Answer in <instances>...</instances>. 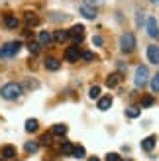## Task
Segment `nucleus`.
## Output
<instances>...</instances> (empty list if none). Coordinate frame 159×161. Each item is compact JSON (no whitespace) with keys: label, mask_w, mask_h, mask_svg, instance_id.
I'll use <instances>...</instances> for the list:
<instances>
[{"label":"nucleus","mask_w":159,"mask_h":161,"mask_svg":"<svg viewBox=\"0 0 159 161\" xmlns=\"http://www.w3.org/2000/svg\"><path fill=\"white\" fill-rule=\"evenodd\" d=\"M53 136H65L67 134V126L65 124H55L53 126V130H51Z\"/></svg>","instance_id":"nucleus-19"},{"label":"nucleus","mask_w":159,"mask_h":161,"mask_svg":"<svg viewBox=\"0 0 159 161\" xmlns=\"http://www.w3.org/2000/svg\"><path fill=\"white\" fill-rule=\"evenodd\" d=\"M147 59L153 65H159V47L157 45H149L147 47Z\"/></svg>","instance_id":"nucleus-9"},{"label":"nucleus","mask_w":159,"mask_h":161,"mask_svg":"<svg viewBox=\"0 0 159 161\" xmlns=\"http://www.w3.org/2000/svg\"><path fill=\"white\" fill-rule=\"evenodd\" d=\"M37 142H26V143H24V149H26L28 151V153H34V151H37Z\"/></svg>","instance_id":"nucleus-21"},{"label":"nucleus","mask_w":159,"mask_h":161,"mask_svg":"<svg viewBox=\"0 0 159 161\" xmlns=\"http://www.w3.org/2000/svg\"><path fill=\"white\" fill-rule=\"evenodd\" d=\"M28 49H30V53H39V51H41V43H39V42H31L28 45Z\"/></svg>","instance_id":"nucleus-24"},{"label":"nucleus","mask_w":159,"mask_h":161,"mask_svg":"<svg viewBox=\"0 0 159 161\" xmlns=\"http://www.w3.org/2000/svg\"><path fill=\"white\" fill-rule=\"evenodd\" d=\"M20 47H22L20 42H8V43H4L2 49H0V59H10V57H14V55L20 51Z\"/></svg>","instance_id":"nucleus-2"},{"label":"nucleus","mask_w":159,"mask_h":161,"mask_svg":"<svg viewBox=\"0 0 159 161\" xmlns=\"http://www.w3.org/2000/svg\"><path fill=\"white\" fill-rule=\"evenodd\" d=\"M106 161H122V157L118 155V153H108L106 155Z\"/></svg>","instance_id":"nucleus-31"},{"label":"nucleus","mask_w":159,"mask_h":161,"mask_svg":"<svg viewBox=\"0 0 159 161\" xmlns=\"http://www.w3.org/2000/svg\"><path fill=\"white\" fill-rule=\"evenodd\" d=\"M147 80H149V71H147V67H138L136 69V79H134V83H136V86L138 88H141V86H145L147 85Z\"/></svg>","instance_id":"nucleus-4"},{"label":"nucleus","mask_w":159,"mask_h":161,"mask_svg":"<svg viewBox=\"0 0 159 161\" xmlns=\"http://www.w3.org/2000/svg\"><path fill=\"white\" fill-rule=\"evenodd\" d=\"M151 91L153 92H159V73L151 79Z\"/></svg>","instance_id":"nucleus-27"},{"label":"nucleus","mask_w":159,"mask_h":161,"mask_svg":"<svg viewBox=\"0 0 159 161\" xmlns=\"http://www.w3.org/2000/svg\"><path fill=\"white\" fill-rule=\"evenodd\" d=\"M151 2H153V4H157V6H159V0H151Z\"/></svg>","instance_id":"nucleus-35"},{"label":"nucleus","mask_w":159,"mask_h":161,"mask_svg":"<svg viewBox=\"0 0 159 161\" xmlns=\"http://www.w3.org/2000/svg\"><path fill=\"white\" fill-rule=\"evenodd\" d=\"M37 42L41 43L43 47L51 45V42H53V34H51V31H39V36H37Z\"/></svg>","instance_id":"nucleus-10"},{"label":"nucleus","mask_w":159,"mask_h":161,"mask_svg":"<svg viewBox=\"0 0 159 161\" xmlns=\"http://www.w3.org/2000/svg\"><path fill=\"white\" fill-rule=\"evenodd\" d=\"M37 120L36 118H28L26 120V132H30V134H34V132H37Z\"/></svg>","instance_id":"nucleus-16"},{"label":"nucleus","mask_w":159,"mask_h":161,"mask_svg":"<svg viewBox=\"0 0 159 161\" xmlns=\"http://www.w3.org/2000/svg\"><path fill=\"white\" fill-rule=\"evenodd\" d=\"M81 57H83L85 61H94V59H96V55H94L92 51H83V53H81Z\"/></svg>","instance_id":"nucleus-26"},{"label":"nucleus","mask_w":159,"mask_h":161,"mask_svg":"<svg viewBox=\"0 0 159 161\" xmlns=\"http://www.w3.org/2000/svg\"><path fill=\"white\" fill-rule=\"evenodd\" d=\"M128 161H132V159H128Z\"/></svg>","instance_id":"nucleus-36"},{"label":"nucleus","mask_w":159,"mask_h":161,"mask_svg":"<svg viewBox=\"0 0 159 161\" xmlns=\"http://www.w3.org/2000/svg\"><path fill=\"white\" fill-rule=\"evenodd\" d=\"M41 143H43V146H49V143H51V134H43L41 136Z\"/></svg>","instance_id":"nucleus-30"},{"label":"nucleus","mask_w":159,"mask_h":161,"mask_svg":"<svg viewBox=\"0 0 159 161\" xmlns=\"http://www.w3.org/2000/svg\"><path fill=\"white\" fill-rule=\"evenodd\" d=\"M89 161H100V159H98V157H90Z\"/></svg>","instance_id":"nucleus-34"},{"label":"nucleus","mask_w":159,"mask_h":161,"mask_svg":"<svg viewBox=\"0 0 159 161\" xmlns=\"http://www.w3.org/2000/svg\"><path fill=\"white\" fill-rule=\"evenodd\" d=\"M2 157L4 159H14L16 157V147L14 146H4L2 147Z\"/></svg>","instance_id":"nucleus-15"},{"label":"nucleus","mask_w":159,"mask_h":161,"mask_svg":"<svg viewBox=\"0 0 159 161\" xmlns=\"http://www.w3.org/2000/svg\"><path fill=\"white\" fill-rule=\"evenodd\" d=\"M73 155H75L77 159H83V157H85V147H83V146H75V147H73Z\"/></svg>","instance_id":"nucleus-23"},{"label":"nucleus","mask_w":159,"mask_h":161,"mask_svg":"<svg viewBox=\"0 0 159 161\" xmlns=\"http://www.w3.org/2000/svg\"><path fill=\"white\" fill-rule=\"evenodd\" d=\"M24 20H26L28 26H37V22H39V18H37L34 12H28L26 16H24Z\"/></svg>","instance_id":"nucleus-18"},{"label":"nucleus","mask_w":159,"mask_h":161,"mask_svg":"<svg viewBox=\"0 0 159 161\" xmlns=\"http://www.w3.org/2000/svg\"><path fill=\"white\" fill-rule=\"evenodd\" d=\"M69 39V31H65V30H57L53 34V42H57V43H65Z\"/></svg>","instance_id":"nucleus-11"},{"label":"nucleus","mask_w":159,"mask_h":161,"mask_svg":"<svg viewBox=\"0 0 159 161\" xmlns=\"http://www.w3.org/2000/svg\"><path fill=\"white\" fill-rule=\"evenodd\" d=\"M92 42H94V45H102V43H104V42H102V37H100V36H96V37L92 39Z\"/></svg>","instance_id":"nucleus-33"},{"label":"nucleus","mask_w":159,"mask_h":161,"mask_svg":"<svg viewBox=\"0 0 159 161\" xmlns=\"http://www.w3.org/2000/svg\"><path fill=\"white\" fill-rule=\"evenodd\" d=\"M145 28H147V36L157 39L159 37V26H157V20L153 18V16H149L147 22H145Z\"/></svg>","instance_id":"nucleus-6"},{"label":"nucleus","mask_w":159,"mask_h":161,"mask_svg":"<svg viewBox=\"0 0 159 161\" xmlns=\"http://www.w3.org/2000/svg\"><path fill=\"white\" fill-rule=\"evenodd\" d=\"M118 83H120V75H118V73L108 75V79H106V85H108V86H116Z\"/></svg>","instance_id":"nucleus-20"},{"label":"nucleus","mask_w":159,"mask_h":161,"mask_svg":"<svg viewBox=\"0 0 159 161\" xmlns=\"http://www.w3.org/2000/svg\"><path fill=\"white\" fill-rule=\"evenodd\" d=\"M104 0H85V4H90V6H100Z\"/></svg>","instance_id":"nucleus-32"},{"label":"nucleus","mask_w":159,"mask_h":161,"mask_svg":"<svg viewBox=\"0 0 159 161\" xmlns=\"http://www.w3.org/2000/svg\"><path fill=\"white\" fill-rule=\"evenodd\" d=\"M4 26L10 28V30H16L20 26V20L16 18V16H6V18H4Z\"/></svg>","instance_id":"nucleus-13"},{"label":"nucleus","mask_w":159,"mask_h":161,"mask_svg":"<svg viewBox=\"0 0 159 161\" xmlns=\"http://www.w3.org/2000/svg\"><path fill=\"white\" fill-rule=\"evenodd\" d=\"M89 96H90V98H98V96H100V86H92L89 91Z\"/></svg>","instance_id":"nucleus-28"},{"label":"nucleus","mask_w":159,"mask_h":161,"mask_svg":"<svg viewBox=\"0 0 159 161\" xmlns=\"http://www.w3.org/2000/svg\"><path fill=\"white\" fill-rule=\"evenodd\" d=\"M65 59H67L69 63H75V61L81 59V51H79V47H77V45L69 47V49L65 51Z\"/></svg>","instance_id":"nucleus-7"},{"label":"nucleus","mask_w":159,"mask_h":161,"mask_svg":"<svg viewBox=\"0 0 159 161\" xmlns=\"http://www.w3.org/2000/svg\"><path fill=\"white\" fill-rule=\"evenodd\" d=\"M22 92H24V88L18 83H8L0 88V94H2V98H6V100H16Z\"/></svg>","instance_id":"nucleus-1"},{"label":"nucleus","mask_w":159,"mask_h":161,"mask_svg":"<svg viewBox=\"0 0 159 161\" xmlns=\"http://www.w3.org/2000/svg\"><path fill=\"white\" fill-rule=\"evenodd\" d=\"M73 147H75V146H71L69 142H63V146H61V153H63V155H71V153H73Z\"/></svg>","instance_id":"nucleus-22"},{"label":"nucleus","mask_w":159,"mask_h":161,"mask_svg":"<svg viewBox=\"0 0 159 161\" xmlns=\"http://www.w3.org/2000/svg\"><path fill=\"white\" fill-rule=\"evenodd\" d=\"M112 106V96H102L98 98V110H108Z\"/></svg>","instance_id":"nucleus-14"},{"label":"nucleus","mask_w":159,"mask_h":161,"mask_svg":"<svg viewBox=\"0 0 159 161\" xmlns=\"http://www.w3.org/2000/svg\"><path fill=\"white\" fill-rule=\"evenodd\" d=\"M83 37H85V28L81 24H77V26H73L69 30V39L73 42V45H79L83 42Z\"/></svg>","instance_id":"nucleus-5"},{"label":"nucleus","mask_w":159,"mask_h":161,"mask_svg":"<svg viewBox=\"0 0 159 161\" xmlns=\"http://www.w3.org/2000/svg\"><path fill=\"white\" fill-rule=\"evenodd\" d=\"M126 114H128L130 118H138V116H140V108H136V106H130L128 110H126Z\"/></svg>","instance_id":"nucleus-25"},{"label":"nucleus","mask_w":159,"mask_h":161,"mask_svg":"<svg viewBox=\"0 0 159 161\" xmlns=\"http://www.w3.org/2000/svg\"><path fill=\"white\" fill-rule=\"evenodd\" d=\"M155 142H157V138H155V136H149V138H145L144 142H141V149H145V151H151V149L155 147Z\"/></svg>","instance_id":"nucleus-12"},{"label":"nucleus","mask_w":159,"mask_h":161,"mask_svg":"<svg viewBox=\"0 0 159 161\" xmlns=\"http://www.w3.org/2000/svg\"><path fill=\"white\" fill-rule=\"evenodd\" d=\"M151 104H153L151 96H144V98H141V106H151Z\"/></svg>","instance_id":"nucleus-29"},{"label":"nucleus","mask_w":159,"mask_h":161,"mask_svg":"<svg viewBox=\"0 0 159 161\" xmlns=\"http://www.w3.org/2000/svg\"><path fill=\"white\" fill-rule=\"evenodd\" d=\"M45 69H49V71H57V69H59V61L55 59V57H47V59H45Z\"/></svg>","instance_id":"nucleus-17"},{"label":"nucleus","mask_w":159,"mask_h":161,"mask_svg":"<svg viewBox=\"0 0 159 161\" xmlns=\"http://www.w3.org/2000/svg\"><path fill=\"white\" fill-rule=\"evenodd\" d=\"M81 14L85 16L86 20H94V18H96V6L83 4V6H81Z\"/></svg>","instance_id":"nucleus-8"},{"label":"nucleus","mask_w":159,"mask_h":161,"mask_svg":"<svg viewBox=\"0 0 159 161\" xmlns=\"http://www.w3.org/2000/svg\"><path fill=\"white\" fill-rule=\"evenodd\" d=\"M120 49L124 53H132L134 49H136V37H134L132 31H126V34L122 36V39H120Z\"/></svg>","instance_id":"nucleus-3"}]
</instances>
